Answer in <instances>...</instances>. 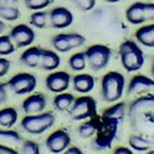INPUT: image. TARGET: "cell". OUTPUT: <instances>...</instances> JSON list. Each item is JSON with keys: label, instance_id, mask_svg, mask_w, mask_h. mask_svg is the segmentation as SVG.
Here are the masks:
<instances>
[{"label": "cell", "instance_id": "cell-1", "mask_svg": "<svg viewBox=\"0 0 154 154\" xmlns=\"http://www.w3.org/2000/svg\"><path fill=\"white\" fill-rule=\"evenodd\" d=\"M127 113L132 131L154 140V94L137 96Z\"/></svg>", "mask_w": 154, "mask_h": 154}, {"label": "cell", "instance_id": "cell-2", "mask_svg": "<svg viewBox=\"0 0 154 154\" xmlns=\"http://www.w3.org/2000/svg\"><path fill=\"white\" fill-rule=\"evenodd\" d=\"M121 64L127 72H137L143 68L145 57L136 42L132 40H125L118 48Z\"/></svg>", "mask_w": 154, "mask_h": 154}, {"label": "cell", "instance_id": "cell-3", "mask_svg": "<svg viewBox=\"0 0 154 154\" xmlns=\"http://www.w3.org/2000/svg\"><path fill=\"white\" fill-rule=\"evenodd\" d=\"M126 80L122 73L117 71H110L105 73L102 79L100 89H102V98L107 103H116L122 98Z\"/></svg>", "mask_w": 154, "mask_h": 154}, {"label": "cell", "instance_id": "cell-4", "mask_svg": "<svg viewBox=\"0 0 154 154\" xmlns=\"http://www.w3.org/2000/svg\"><path fill=\"white\" fill-rule=\"evenodd\" d=\"M119 121L113 118H98V128L95 134L94 146L98 150H104L112 146L113 140L117 136Z\"/></svg>", "mask_w": 154, "mask_h": 154}, {"label": "cell", "instance_id": "cell-5", "mask_svg": "<svg viewBox=\"0 0 154 154\" xmlns=\"http://www.w3.org/2000/svg\"><path fill=\"white\" fill-rule=\"evenodd\" d=\"M55 123V116L51 112L27 114L22 118L21 127L30 135H41L50 130Z\"/></svg>", "mask_w": 154, "mask_h": 154}, {"label": "cell", "instance_id": "cell-6", "mask_svg": "<svg viewBox=\"0 0 154 154\" xmlns=\"http://www.w3.org/2000/svg\"><path fill=\"white\" fill-rule=\"evenodd\" d=\"M68 113L73 121H85L94 118L98 114L96 100L89 95H81L80 98L75 99Z\"/></svg>", "mask_w": 154, "mask_h": 154}, {"label": "cell", "instance_id": "cell-7", "mask_svg": "<svg viewBox=\"0 0 154 154\" xmlns=\"http://www.w3.org/2000/svg\"><path fill=\"white\" fill-rule=\"evenodd\" d=\"M86 60L89 67L95 72H99L107 68L112 58V50L110 48L103 44H94L89 46L85 51Z\"/></svg>", "mask_w": 154, "mask_h": 154}, {"label": "cell", "instance_id": "cell-8", "mask_svg": "<svg viewBox=\"0 0 154 154\" xmlns=\"http://www.w3.org/2000/svg\"><path fill=\"white\" fill-rule=\"evenodd\" d=\"M86 37L77 32H62L51 38V45L58 53H68L85 45Z\"/></svg>", "mask_w": 154, "mask_h": 154}, {"label": "cell", "instance_id": "cell-9", "mask_svg": "<svg viewBox=\"0 0 154 154\" xmlns=\"http://www.w3.org/2000/svg\"><path fill=\"white\" fill-rule=\"evenodd\" d=\"M7 85L16 95H28L36 89L37 80L35 75L21 72V73L14 75L7 82Z\"/></svg>", "mask_w": 154, "mask_h": 154}, {"label": "cell", "instance_id": "cell-10", "mask_svg": "<svg viewBox=\"0 0 154 154\" xmlns=\"http://www.w3.org/2000/svg\"><path fill=\"white\" fill-rule=\"evenodd\" d=\"M148 94H154V79L145 75H135L128 82L127 95L143 96Z\"/></svg>", "mask_w": 154, "mask_h": 154}, {"label": "cell", "instance_id": "cell-11", "mask_svg": "<svg viewBox=\"0 0 154 154\" xmlns=\"http://www.w3.org/2000/svg\"><path fill=\"white\" fill-rule=\"evenodd\" d=\"M9 36H11L16 48H28L33 44L36 38L35 31L32 30V27L25 25V23L14 26L9 32Z\"/></svg>", "mask_w": 154, "mask_h": 154}, {"label": "cell", "instance_id": "cell-12", "mask_svg": "<svg viewBox=\"0 0 154 154\" xmlns=\"http://www.w3.org/2000/svg\"><path fill=\"white\" fill-rule=\"evenodd\" d=\"M71 75L64 71H55L48 75L45 79L46 89L53 94H60L68 90L71 85Z\"/></svg>", "mask_w": 154, "mask_h": 154}, {"label": "cell", "instance_id": "cell-13", "mask_svg": "<svg viewBox=\"0 0 154 154\" xmlns=\"http://www.w3.org/2000/svg\"><path fill=\"white\" fill-rule=\"evenodd\" d=\"M75 17L68 8L57 7L49 12V25L57 30H64L73 25Z\"/></svg>", "mask_w": 154, "mask_h": 154}, {"label": "cell", "instance_id": "cell-14", "mask_svg": "<svg viewBox=\"0 0 154 154\" xmlns=\"http://www.w3.org/2000/svg\"><path fill=\"white\" fill-rule=\"evenodd\" d=\"M71 144V136L66 130H57L51 132L46 139L45 145L48 150L53 154H60L63 153Z\"/></svg>", "mask_w": 154, "mask_h": 154}, {"label": "cell", "instance_id": "cell-15", "mask_svg": "<svg viewBox=\"0 0 154 154\" xmlns=\"http://www.w3.org/2000/svg\"><path fill=\"white\" fill-rule=\"evenodd\" d=\"M46 96L41 93L30 94L22 103L23 112L27 114H37L44 112L46 108Z\"/></svg>", "mask_w": 154, "mask_h": 154}, {"label": "cell", "instance_id": "cell-16", "mask_svg": "<svg viewBox=\"0 0 154 154\" xmlns=\"http://www.w3.org/2000/svg\"><path fill=\"white\" fill-rule=\"evenodd\" d=\"M125 17L126 21L130 25H143L146 22V13H145V3L143 2H136L130 5L126 12H125Z\"/></svg>", "mask_w": 154, "mask_h": 154}, {"label": "cell", "instance_id": "cell-17", "mask_svg": "<svg viewBox=\"0 0 154 154\" xmlns=\"http://www.w3.org/2000/svg\"><path fill=\"white\" fill-rule=\"evenodd\" d=\"M72 86L76 93L86 95L95 88V77L89 73H79L72 79Z\"/></svg>", "mask_w": 154, "mask_h": 154}, {"label": "cell", "instance_id": "cell-18", "mask_svg": "<svg viewBox=\"0 0 154 154\" xmlns=\"http://www.w3.org/2000/svg\"><path fill=\"white\" fill-rule=\"evenodd\" d=\"M41 53H42L41 48L28 46L27 49L22 53L19 60H21V63L23 66L28 67V68H38L40 60H41Z\"/></svg>", "mask_w": 154, "mask_h": 154}, {"label": "cell", "instance_id": "cell-19", "mask_svg": "<svg viewBox=\"0 0 154 154\" xmlns=\"http://www.w3.org/2000/svg\"><path fill=\"white\" fill-rule=\"evenodd\" d=\"M60 66V58L58 55L57 51H51L49 49H42L41 53V60L38 68L44 69V71H55L58 69V67Z\"/></svg>", "mask_w": 154, "mask_h": 154}, {"label": "cell", "instance_id": "cell-20", "mask_svg": "<svg viewBox=\"0 0 154 154\" xmlns=\"http://www.w3.org/2000/svg\"><path fill=\"white\" fill-rule=\"evenodd\" d=\"M128 145L135 152H148L154 148V140L148 139L143 135L132 134L128 136Z\"/></svg>", "mask_w": 154, "mask_h": 154}, {"label": "cell", "instance_id": "cell-21", "mask_svg": "<svg viewBox=\"0 0 154 154\" xmlns=\"http://www.w3.org/2000/svg\"><path fill=\"white\" fill-rule=\"evenodd\" d=\"M135 38L146 48H154V22L140 27L135 32Z\"/></svg>", "mask_w": 154, "mask_h": 154}, {"label": "cell", "instance_id": "cell-22", "mask_svg": "<svg viewBox=\"0 0 154 154\" xmlns=\"http://www.w3.org/2000/svg\"><path fill=\"white\" fill-rule=\"evenodd\" d=\"M18 121V112L12 107L0 109V127L12 128Z\"/></svg>", "mask_w": 154, "mask_h": 154}, {"label": "cell", "instance_id": "cell-23", "mask_svg": "<svg viewBox=\"0 0 154 154\" xmlns=\"http://www.w3.org/2000/svg\"><path fill=\"white\" fill-rule=\"evenodd\" d=\"M75 96L69 94V93H60L57 94L54 100H53V104H54V108L59 112H68L69 108L72 107V104L75 102Z\"/></svg>", "mask_w": 154, "mask_h": 154}, {"label": "cell", "instance_id": "cell-24", "mask_svg": "<svg viewBox=\"0 0 154 154\" xmlns=\"http://www.w3.org/2000/svg\"><path fill=\"white\" fill-rule=\"evenodd\" d=\"M126 110H127V105L126 103H116L113 104L112 107L107 108L103 112V116L102 117H105V118H113V119H117V121L121 122L122 119L125 118V116H126Z\"/></svg>", "mask_w": 154, "mask_h": 154}, {"label": "cell", "instance_id": "cell-25", "mask_svg": "<svg viewBox=\"0 0 154 154\" xmlns=\"http://www.w3.org/2000/svg\"><path fill=\"white\" fill-rule=\"evenodd\" d=\"M96 128H98V117H94V118H91L90 121L85 122L82 125H80V127H79V130H77V132H79L80 137H82V139H90V137L95 136Z\"/></svg>", "mask_w": 154, "mask_h": 154}, {"label": "cell", "instance_id": "cell-26", "mask_svg": "<svg viewBox=\"0 0 154 154\" xmlns=\"http://www.w3.org/2000/svg\"><path fill=\"white\" fill-rule=\"evenodd\" d=\"M68 66L72 71L75 72H81L86 68L88 66V60H86V55L85 51H79L72 54L68 59Z\"/></svg>", "mask_w": 154, "mask_h": 154}, {"label": "cell", "instance_id": "cell-27", "mask_svg": "<svg viewBox=\"0 0 154 154\" xmlns=\"http://www.w3.org/2000/svg\"><path fill=\"white\" fill-rule=\"evenodd\" d=\"M49 23V12L35 11L30 16V25L35 28H45Z\"/></svg>", "mask_w": 154, "mask_h": 154}, {"label": "cell", "instance_id": "cell-28", "mask_svg": "<svg viewBox=\"0 0 154 154\" xmlns=\"http://www.w3.org/2000/svg\"><path fill=\"white\" fill-rule=\"evenodd\" d=\"M23 139L17 131L11 128H0V144H19Z\"/></svg>", "mask_w": 154, "mask_h": 154}, {"label": "cell", "instance_id": "cell-29", "mask_svg": "<svg viewBox=\"0 0 154 154\" xmlns=\"http://www.w3.org/2000/svg\"><path fill=\"white\" fill-rule=\"evenodd\" d=\"M16 51V45L9 35H0V57L11 55Z\"/></svg>", "mask_w": 154, "mask_h": 154}, {"label": "cell", "instance_id": "cell-30", "mask_svg": "<svg viewBox=\"0 0 154 154\" xmlns=\"http://www.w3.org/2000/svg\"><path fill=\"white\" fill-rule=\"evenodd\" d=\"M21 17V12L17 7H5L0 5V19L9 22H14Z\"/></svg>", "mask_w": 154, "mask_h": 154}, {"label": "cell", "instance_id": "cell-31", "mask_svg": "<svg viewBox=\"0 0 154 154\" xmlns=\"http://www.w3.org/2000/svg\"><path fill=\"white\" fill-rule=\"evenodd\" d=\"M23 2L25 7L30 11H44L54 3V0H23Z\"/></svg>", "mask_w": 154, "mask_h": 154}, {"label": "cell", "instance_id": "cell-32", "mask_svg": "<svg viewBox=\"0 0 154 154\" xmlns=\"http://www.w3.org/2000/svg\"><path fill=\"white\" fill-rule=\"evenodd\" d=\"M21 154H41V153H40V148H38L37 143L32 140H27L22 144Z\"/></svg>", "mask_w": 154, "mask_h": 154}, {"label": "cell", "instance_id": "cell-33", "mask_svg": "<svg viewBox=\"0 0 154 154\" xmlns=\"http://www.w3.org/2000/svg\"><path fill=\"white\" fill-rule=\"evenodd\" d=\"M71 2L82 12L93 11L96 5V0H71Z\"/></svg>", "mask_w": 154, "mask_h": 154}, {"label": "cell", "instance_id": "cell-34", "mask_svg": "<svg viewBox=\"0 0 154 154\" xmlns=\"http://www.w3.org/2000/svg\"><path fill=\"white\" fill-rule=\"evenodd\" d=\"M9 69H11V62L7 58L0 57V79L8 75Z\"/></svg>", "mask_w": 154, "mask_h": 154}, {"label": "cell", "instance_id": "cell-35", "mask_svg": "<svg viewBox=\"0 0 154 154\" xmlns=\"http://www.w3.org/2000/svg\"><path fill=\"white\" fill-rule=\"evenodd\" d=\"M145 13H146V22L154 21V3H145Z\"/></svg>", "mask_w": 154, "mask_h": 154}, {"label": "cell", "instance_id": "cell-36", "mask_svg": "<svg viewBox=\"0 0 154 154\" xmlns=\"http://www.w3.org/2000/svg\"><path fill=\"white\" fill-rule=\"evenodd\" d=\"M8 85L7 84H0V105H3L8 100Z\"/></svg>", "mask_w": 154, "mask_h": 154}, {"label": "cell", "instance_id": "cell-37", "mask_svg": "<svg viewBox=\"0 0 154 154\" xmlns=\"http://www.w3.org/2000/svg\"><path fill=\"white\" fill-rule=\"evenodd\" d=\"M113 154H134L132 149L131 148H127V146H118L114 149Z\"/></svg>", "mask_w": 154, "mask_h": 154}, {"label": "cell", "instance_id": "cell-38", "mask_svg": "<svg viewBox=\"0 0 154 154\" xmlns=\"http://www.w3.org/2000/svg\"><path fill=\"white\" fill-rule=\"evenodd\" d=\"M0 154H18V152H16L14 149H12L8 145L0 144Z\"/></svg>", "mask_w": 154, "mask_h": 154}, {"label": "cell", "instance_id": "cell-39", "mask_svg": "<svg viewBox=\"0 0 154 154\" xmlns=\"http://www.w3.org/2000/svg\"><path fill=\"white\" fill-rule=\"evenodd\" d=\"M60 154H84V153L80 148H77V146H68L63 153H60Z\"/></svg>", "mask_w": 154, "mask_h": 154}, {"label": "cell", "instance_id": "cell-40", "mask_svg": "<svg viewBox=\"0 0 154 154\" xmlns=\"http://www.w3.org/2000/svg\"><path fill=\"white\" fill-rule=\"evenodd\" d=\"M0 5L17 7V5H18V0H0Z\"/></svg>", "mask_w": 154, "mask_h": 154}, {"label": "cell", "instance_id": "cell-41", "mask_svg": "<svg viewBox=\"0 0 154 154\" xmlns=\"http://www.w3.org/2000/svg\"><path fill=\"white\" fill-rule=\"evenodd\" d=\"M4 30H5V23H4V21L0 19V35L4 32Z\"/></svg>", "mask_w": 154, "mask_h": 154}, {"label": "cell", "instance_id": "cell-42", "mask_svg": "<svg viewBox=\"0 0 154 154\" xmlns=\"http://www.w3.org/2000/svg\"><path fill=\"white\" fill-rule=\"evenodd\" d=\"M105 3H108V4H116V3H119L121 0H104Z\"/></svg>", "mask_w": 154, "mask_h": 154}, {"label": "cell", "instance_id": "cell-43", "mask_svg": "<svg viewBox=\"0 0 154 154\" xmlns=\"http://www.w3.org/2000/svg\"><path fill=\"white\" fill-rule=\"evenodd\" d=\"M150 72H152V76H153V79H154V60H153L152 67H150Z\"/></svg>", "mask_w": 154, "mask_h": 154}, {"label": "cell", "instance_id": "cell-44", "mask_svg": "<svg viewBox=\"0 0 154 154\" xmlns=\"http://www.w3.org/2000/svg\"><path fill=\"white\" fill-rule=\"evenodd\" d=\"M146 154H154V149H150V150H148Z\"/></svg>", "mask_w": 154, "mask_h": 154}]
</instances>
